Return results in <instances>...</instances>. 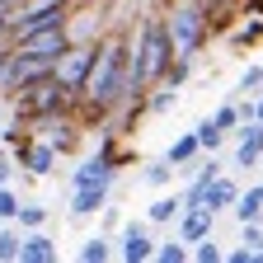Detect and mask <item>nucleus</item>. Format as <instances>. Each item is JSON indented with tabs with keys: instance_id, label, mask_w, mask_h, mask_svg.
<instances>
[{
	"instance_id": "f257e3e1",
	"label": "nucleus",
	"mask_w": 263,
	"mask_h": 263,
	"mask_svg": "<svg viewBox=\"0 0 263 263\" xmlns=\"http://www.w3.org/2000/svg\"><path fill=\"white\" fill-rule=\"evenodd\" d=\"M122 76H127V28H113L99 38L94 66L80 85V122H108L122 104Z\"/></svg>"
},
{
	"instance_id": "f03ea898",
	"label": "nucleus",
	"mask_w": 263,
	"mask_h": 263,
	"mask_svg": "<svg viewBox=\"0 0 263 263\" xmlns=\"http://www.w3.org/2000/svg\"><path fill=\"white\" fill-rule=\"evenodd\" d=\"M164 24H170V38H174V57H202V47L216 38L212 33V5L207 0H174L164 10Z\"/></svg>"
},
{
	"instance_id": "7ed1b4c3",
	"label": "nucleus",
	"mask_w": 263,
	"mask_h": 263,
	"mask_svg": "<svg viewBox=\"0 0 263 263\" xmlns=\"http://www.w3.org/2000/svg\"><path fill=\"white\" fill-rule=\"evenodd\" d=\"M76 0H19L14 14H10V33H5V43H14L19 33H33V28H43V24H61L66 14H71Z\"/></svg>"
},
{
	"instance_id": "20e7f679",
	"label": "nucleus",
	"mask_w": 263,
	"mask_h": 263,
	"mask_svg": "<svg viewBox=\"0 0 263 263\" xmlns=\"http://www.w3.org/2000/svg\"><path fill=\"white\" fill-rule=\"evenodd\" d=\"M66 33H71V43H99L104 33H113L108 0H76L66 14Z\"/></svg>"
},
{
	"instance_id": "39448f33",
	"label": "nucleus",
	"mask_w": 263,
	"mask_h": 263,
	"mask_svg": "<svg viewBox=\"0 0 263 263\" xmlns=\"http://www.w3.org/2000/svg\"><path fill=\"white\" fill-rule=\"evenodd\" d=\"M10 47L24 52V57H47V61H57L66 47H71V33H66V19H61V24H43V28H33V33H19Z\"/></svg>"
},
{
	"instance_id": "423d86ee",
	"label": "nucleus",
	"mask_w": 263,
	"mask_h": 263,
	"mask_svg": "<svg viewBox=\"0 0 263 263\" xmlns=\"http://www.w3.org/2000/svg\"><path fill=\"white\" fill-rule=\"evenodd\" d=\"M94 47H99V43H71V47L57 57V66H52V76H57L66 89H71V94H80V85H85V76H89Z\"/></svg>"
},
{
	"instance_id": "0eeeda50",
	"label": "nucleus",
	"mask_w": 263,
	"mask_h": 263,
	"mask_svg": "<svg viewBox=\"0 0 263 263\" xmlns=\"http://www.w3.org/2000/svg\"><path fill=\"white\" fill-rule=\"evenodd\" d=\"M118 258L122 263H151L155 258V240H151V230L141 221H122V230H118Z\"/></svg>"
},
{
	"instance_id": "6e6552de",
	"label": "nucleus",
	"mask_w": 263,
	"mask_h": 263,
	"mask_svg": "<svg viewBox=\"0 0 263 263\" xmlns=\"http://www.w3.org/2000/svg\"><path fill=\"white\" fill-rule=\"evenodd\" d=\"M118 174H122L118 164H108L104 155L94 151L89 160H80L76 170H71V188H113V183H118Z\"/></svg>"
},
{
	"instance_id": "1a4fd4ad",
	"label": "nucleus",
	"mask_w": 263,
	"mask_h": 263,
	"mask_svg": "<svg viewBox=\"0 0 263 263\" xmlns=\"http://www.w3.org/2000/svg\"><path fill=\"white\" fill-rule=\"evenodd\" d=\"M57 160H61V155H57V146H52L47 137H33L28 151L19 155V170H24L28 179H47V174H57Z\"/></svg>"
},
{
	"instance_id": "9d476101",
	"label": "nucleus",
	"mask_w": 263,
	"mask_h": 263,
	"mask_svg": "<svg viewBox=\"0 0 263 263\" xmlns=\"http://www.w3.org/2000/svg\"><path fill=\"white\" fill-rule=\"evenodd\" d=\"M174 226H179V240L197 245V240H207V235H216V212H207V207H183Z\"/></svg>"
},
{
	"instance_id": "9b49d317",
	"label": "nucleus",
	"mask_w": 263,
	"mask_h": 263,
	"mask_svg": "<svg viewBox=\"0 0 263 263\" xmlns=\"http://www.w3.org/2000/svg\"><path fill=\"white\" fill-rule=\"evenodd\" d=\"M108 193L113 188H71V221H89V216H99L108 207Z\"/></svg>"
},
{
	"instance_id": "f8f14e48",
	"label": "nucleus",
	"mask_w": 263,
	"mask_h": 263,
	"mask_svg": "<svg viewBox=\"0 0 263 263\" xmlns=\"http://www.w3.org/2000/svg\"><path fill=\"white\" fill-rule=\"evenodd\" d=\"M57 258H61V249L47 235V226L43 230H24V254H19V263H57Z\"/></svg>"
},
{
	"instance_id": "ddd939ff",
	"label": "nucleus",
	"mask_w": 263,
	"mask_h": 263,
	"mask_svg": "<svg viewBox=\"0 0 263 263\" xmlns=\"http://www.w3.org/2000/svg\"><path fill=\"white\" fill-rule=\"evenodd\" d=\"M235 197H240V183L226 179V174H216L212 188L202 193V207H207V212H230V207H235Z\"/></svg>"
},
{
	"instance_id": "4468645a",
	"label": "nucleus",
	"mask_w": 263,
	"mask_h": 263,
	"mask_svg": "<svg viewBox=\"0 0 263 263\" xmlns=\"http://www.w3.org/2000/svg\"><path fill=\"white\" fill-rule=\"evenodd\" d=\"M230 216H235L240 226H245V221H263V183L240 188V197H235V207H230Z\"/></svg>"
},
{
	"instance_id": "2eb2a0df",
	"label": "nucleus",
	"mask_w": 263,
	"mask_h": 263,
	"mask_svg": "<svg viewBox=\"0 0 263 263\" xmlns=\"http://www.w3.org/2000/svg\"><path fill=\"white\" fill-rule=\"evenodd\" d=\"M174 160V170H183V164H193V160H202V146H197V132H179V137L170 141V151H164Z\"/></svg>"
},
{
	"instance_id": "dca6fc26",
	"label": "nucleus",
	"mask_w": 263,
	"mask_h": 263,
	"mask_svg": "<svg viewBox=\"0 0 263 263\" xmlns=\"http://www.w3.org/2000/svg\"><path fill=\"white\" fill-rule=\"evenodd\" d=\"M108 258H118V240L113 235H89L85 245H80V263H108Z\"/></svg>"
},
{
	"instance_id": "f3484780",
	"label": "nucleus",
	"mask_w": 263,
	"mask_h": 263,
	"mask_svg": "<svg viewBox=\"0 0 263 263\" xmlns=\"http://www.w3.org/2000/svg\"><path fill=\"white\" fill-rule=\"evenodd\" d=\"M174 104H179V89H174L170 80H155V85H151V94H146V113L164 118V113H174Z\"/></svg>"
},
{
	"instance_id": "a211bd4d",
	"label": "nucleus",
	"mask_w": 263,
	"mask_h": 263,
	"mask_svg": "<svg viewBox=\"0 0 263 263\" xmlns=\"http://www.w3.org/2000/svg\"><path fill=\"white\" fill-rule=\"evenodd\" d=\"M179 212H183V193H164V197H155V202H151L146 221H151V226H170V221H179Z\"/></svg>"
},
{
	"instance_id": "6ab92c4d",
	"label": "nucleus",
	"mask_w": 263,
	"mask_h": 263,
	"mask_svg": "<svg viewBox=\"0 0 263 263\" xmlns=\"http://www.w3.org/2000/svg\"><path fill=\"white\" fill-rule=\"evenodd\" d=\"M258 43H263V14H249V24H240L235 33H230V47L235 52H249Z\"/></svg>"
},
{
	"instance_id": "aec40b11",
	"label": "nucleus",
	"mask_w": 263,
	"mask_h": 263,
	"mask_svg": "<svg viewBox=\"0 0 263 263\" xmlns=\"http://www.w3.org/2000/svg\"><path fill=\"white\" fill-rule=\"evenodd\" d=\"M193 258V245L170 235V240H155V263H188Z\"/></svg>"
},
{
	"instance_id": "412c9836",
	"label": "nucleus",
	"mask_w": 263,
	"mask_h": 263,
	"mask_svg": "<svg viewBox=\"0 0 263 263\" xmlns=\"http://www.w3.org/2000/svg\"><path fill=\"white\" fill-rule=\"evenodd\" d=\"M19 254H24V230L5 221L0 226V263H19Z\"/></svg>"
},
{
	"instance_id": "4be33fe9",
	"label": "nucleus",
	"mask_w": 263,
	"mask_h": 263,
	"mask_svg": "<svg viewBox=\"0 0 263 263\" xmlns=\"http://www.w3.org/2000/svg\"><path fill=\"white\" fill-rule=\"evenodd\" d=\"M47 221H52V212H47L43 202H19V216H14L19 230H43Z\"/></svg>"
},
{
	"instance_id": "5701e85b",
	"label": "nucleus",
	"mask_w": 263,
	"mask_h": 263,
	"mask_svg": "<svg viewBox=\"0 0 263 263\" xmlns=\"http://www.w3.org/2000/svg\"><path fill=\"white\" fill-rule=\"evenodd\" d=\"M141 179H146L151 188H170V183H174V160H170V155H160V160H151L146 170H141Z\"/></svg>"
},
{
	"instance_id": "b1692460",
	"label": "nucleus",
	"mask_w": 263,
	"mask_h": 263,
	"mask_svg": "<svg viewBox=\"0 0 263 263\" xmlns=\"http://www.w3.org/2000/svg\"><path fill=\"white\" fill-rule=\"evenodd\" d=\"M193 132H197V146H202V155H216V151L226 146V132H221L212 118H202V122H197Z\"/></svg>"
},
{
	"instance_id": "393cba45",
	"label": "nucleus",
	"mask_w": 263,
	"mask_h": 263,
	"mask_svg": "<svg viewBox=\"0 0 263 263\" xmlns=\"http://www.w3.org/2000/svg\"><path fill=\"white\" fill-rule=\"evenodd\" d=\"M193 66H197L193 57H174V66L164 71V80H170L174 89H183V85H188V76H193Z\"/></svg>"
},
{
	"instance_id": "a878e982",
	"label": "nucleus",
	"mask_w": 263,
	"mask_h": 263,
	"mask_svg": "<svg viewBox=\"0 0 263 263\" xmlns=\"http://www.w3.org/2000/svg\"><path fill=\"white\" fill-rule=\"evenodd\" d=\"M212 122H216V127L226 132V137H230V132H235V127L245 122V118H240V104H221V108L212 113Z\"/></svg>"
},
{
	"instance_id": "bb28decb",
	"label": "nucleus",
	"mask_w": 263,
	"mask_h": 263,
	"mask_svg": "<svg viewBox=\"0 0 263 263\" xmlns=\"http://www.w3.org/2000/svg\"><path fill=\"white\" fill-rule=\"evenodd\" d=\"M193 258H197V263H221L226 249L216 245V235H207V240H197V245H193Z\"/></svg>"
},
{
	"instance_id": "cd10ccee",
	"label": "nucleus",
	"mask_w": 263,
	"mask_h": 263,
	"mask_svg": "<svg viewBox=\"0 0 263 263\" xmlns=\"http://www.w3.org/2000/svg\"><path fill=\"white\" fill-rule=\"evenodd\" d=\"M19 202H24V197H19V193H14L10 183H5V188H0V226H5V221H14V216H19Z\"/></svg>"
},
{
	"instance_id": "c85d7f7f",
	"label": "nucleus",
	"mask_w": 263,
	"mask_h": 263,
	"mask_svg": "<svg viewBox=\"0 0 263 263\" xmlns=\"http://www.w3.org/2000/svg\"><path fill=\"white\" fill-rule=\"evenodd\" d=\"M240 245L254 249V254L263 249V221H245V226H240Z\"/></svg>"
},
{
	"instance_id": "c756f323",
	"label": "nucleus",
	"mask_w": 263,
	"mask_h": 263,
	"mask_svg": "<svg viewBox=\"0 0 263 263\" xmlns=\"http://www.w3.org/2000/svg\"><path fill=\"white\" fill-rule=\"evenodd\" d=\"M235 89H240V94H258V89H263V66H249V71L240 76Z\"/></svg>"
},
{
	"instance_id": "7c9ffc66",
	"label": "nucleus",
	"mask_w": 263,
	"mask_h": 263,
	"mask_svg": "<svg viewBox=\"0 0 263 263\" xmlns=\"http://www.w3.org/2000/svg\"><path fill=\"white\" fill-rule=\"evenodd\" d=\"M235 164H240V170H254V164H263V155H258L254 146H245V141H235Z\"/></svg>"
},
{
	"instance_id": "2f4dec72",
	"label": "nucleus",
	"mask_w": 263,
	"mask_h": 263,
	"mask_svg": "<svg viewBox=\"0 0 263 263\" xmlns=\"http://www.w3.org/2000/svg\"><path fill=\"white\" fill-rule=\"evenodd\" d=\"M14 174H19V160H14V151H0V188H5Z\"/></svg>"
},
{
	"instance_id": "473e14b6",
	"label": "nucleus",
	"mask_w": 263,
	"mask_h": 263,
	"mask_svg": "<svg viewBox=\"0 0 263 263\" xmlns=\"http://www.w3.org/2000/svg\"><path fill=\"white\" fill-rule=\"evenodd\" d=\"M99 230H104V235H118V230H122V221H118V212H113V207L99 212Z\"/></svg>"
},
{
	"instance_id": "72a5a7b5",
	"label": "nucleus",
	"mask_w": 263,
	"mask_h": 263,
	"mask_svg": "<svg viewBox=\"0 0 263 263\" xmlns=\"http://www.w3.org/2000/svg\"><path fill=\"white\" fill-rule=\"evenodd\" d=\"M226 263H254V249H245V245H240V249H230Z\"/></svg>"
},
{
	"instance_id": "f704fd0d",
	"label": "nucleus",
	"mask_w": 263,
	"mask_h": 263,
	"mask_svg": "<svg viewBox=\"0 0 263 263\" xmlns=\"http://www.w3.org/2000/svg\"><path fill=\"white\" fill-rule=\"evenodd\" d=\"M10 113H14V108H10V99H5V94H0V127H5V122H10Z\"/></svg>"
},
{
	"instance_id": "c9c22d12",
	"label": "nucleus",
	"mask_w": 263,
	"mask_h": 263,
	"mask_svg": "<svg viewBox=\"0 0 263 263\" xmlns=\"http://www.w3.org/2000/svg\"><path fill=\"white\" fill-rule=\"evenodd\" d=\"M207 5H226V0H207Z\"/></svg>"
},
{
	"instance_id": "e433bc0d",
	"label": "nucleus",
	"mask_w": 263,
	"mask_h": 263,
	"mask_svg": "<svg viewBox=\"0 0 263 263\" xmlns=\"http://www.w3.org/2000/svg\"><path fill=\"white\" fill-rule=\"evenodd\" d=\"M0 43H5V38H0Z\"/></svg>"
}]
</instances>
